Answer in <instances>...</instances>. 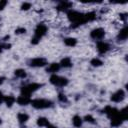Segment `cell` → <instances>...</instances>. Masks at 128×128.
Here are the masks:
<instances>
[{
  "instance_id": "cell-1",
  "label": "cell",
  "mask_w": 128,
  "mask_h": 128,
  "mask_svg": "<svg viewBox=\"0 0 128 128\" xmlns=\"http://www.w3.org/2000/svg\"><path fill=\"white\" fill-rule=\"evenodd\" d=\"M67 17H68L69 21L72 23V25L75 26V27L79 26V25H82V24L87 22L85 14L81 13L79 11H76V10L70 9L69 11H67Z\"/></svg>"
},
{
  "instance_id": "cell-2",
  "label": "cell",
  "mask_w": 128,
  "mask_h": 128,
  "mask_svg": "<svg viewBox=\"0 0 128 128\" xmlns=\"http://www.w3.org/2000/svg\"><path fill=\"white\" fill-rule=\"evenodd\" d=\"M47 30H48V28H47V26H46L45 24L39 23V24L36 26L35 30H34V36H33V38L31 39V43L34 44V45L38 44L39 41L41 40V38L47 33Z\"/></svg>"
},
{
  "instance_id": "cell-3",
  "label": "cell",
  "mask_w": 128,
  "mask_h": 128,
  "mask_svg": "<svg viewBox=\"0 0 128 128\" xmlns=\"http://www.w3.org/2000/svg\"><path fill=\"white\" fill-rule=\"evenodd\" d=\"M30 104L32 105L33 108L35 109H47L53 106V102L51 100L48 99H44V98H37L34 100H31Z\"/></svg>"
},
{
  "instance_id": "cell-4",
  "label": "cell",
  "mask_w": 128,
  "mask_h": 128,
  "mask_svg": "<svg viewBox=\"0 0 128 128\" xmlns=\"http://www.w3.org/2000/svg\"><path fill=\"white\" fill-rule=\"evenodd\" d=\"M49 81L51 84H53L54 86L56 87H65L68 85L69 81L66 77H63V76H59L57 74H52L49 78Z\"/></svg>"
},
{
  "instance_id": "cell-5",
  "label": "cell",
  "mask_w": 128,
  "mask_h": 128,
  "mask_svg": "<svg viewBox=\"0 0 128 128\" xmlns=\"http://www.w3.org/2000/svg\"><path fill=\"white\" fill-rule=\"evenodd\" d=\"M42 85L39 83H29L27 85H24L23 87H21V94L22 95H26V96H30L32 93H34L35 91H37Z\"/></svg>"
},
{
  "instance_id": "cell-6",
  "label": "cell",
  "mask_w": 128,
  "mask_h": 128,
  "mask_svg": "<svg viewBox=\"0 0 128 128\" xmlns=\"http://www.w3.org/2000/svg\"><path fill=\"white\" fill-rule=\"evenodd\" d=\"M90 37L96 41H101L104 37H105V30L101 27H97L94 28L91 32H90Z\"/></svg>"
},
{
  "instance_id": "cell-7",
  "label": "cell",
  "mask_w": 128,
  "mask_h": 128,
  "mask_svg": "<svg viewBox=\"0 0 128 128\" xmlns=\"http://www.w3.org/2000/svg\"><path fill=\"white\" fill-rule=\"evenodd\" d=\"M125 97H126L125 91H124L123 89H118L117 91H115V92L111 95L110 100H111L112 102H114V103H120V102H122V101L125 99Z\"/></svg>"
},
{
  "instance_id": "cell-8",
  "label": "cell",
  "mask_w": 128,
  "mask_h": 128,
  "mask_svg": "<svg viewBox=\"0 0 128 128\" xmlns=\"http://www.w3.org/2000/svg\"><path fill=\"white\" fill-rule=\"evenodd\" d=\"M46 65H47V60L45 58H42V57H36V58H33L29 61V66L34 67V68L43 67Z\"/></svg>"
},
{
  "instance_id": "cell-9",
  "label": "cell",
  "mask_w": 128,
  "mask_h": 128,
  "mask_svg": "<svg viewBox=\"0 0 128 128\" xmlns=\"http://www.w3.org/2000/svg\"><path fill=\"white\" fill-rule=\"evenodd\" d=\"M96 48H97V51L100 54H105L110 50V45H109V43L101 40V41H97Z\"/></svg>"
},
{
  "instance_id": "cell-10",
  "label": "cell",
  "mask_w": 128,
  "mask_h": 128,
  "mask_svg": "<svg viewBox=\"0 0 128 128\" xmlns=\"http://www.w3.org/2000/svg\"><path fill=\"white\" fill-rule=\"evenodd\" d=\"M16 102L20 105V106H26L28 104H30L31 102V98L30 96H26V95H20L16 98Z\"/></svg>"
},
{
  "instance_id": "cell-11",
  "label": "cell",
  "mask_w": 128,
  "mask_h": 128,
  "mask_svg": "<svg viewBox=\"0 0 128 128\" xmlns=\"http://www.w3.org/2000/svg\"><path fill=\"white\" fill-rule=\"evenodd\" d=\"M60 68H61L60 64L54 62V63H51V64H49V65L47 66L46 71H47L48 73H51V74H56V72H58V71L60 70Z\"/></svg>"
},
{
  "instance_id": "cell-12",
  "label": "cell",
  "mask_w": 128,
  "mask_h": 128,
  "mask_svg": "<svg viewBox=\"0 0 128 128\" xmlns=\"http://www.w3.org/2000/svg\"><path fill=\"white\" fill-rule=\"evenodd\" d=\"M127 36H128V29H127V26H124L118 33V36H117V39L120 41H124L127 39Z\"/></svg>"
},
{
  "instance_id": "cell-13",
  "label": "cell",
  "mask_w": 128,
  "mask_h": 128,
  "mask_svg": "<svg viewBox=\"0 0 128 128\" xmlns=\"http://www.w3.org/2000/svg\"><path fill=\"white\" fill-rule=\"evenodd\" d=\"M72 124H73L74 127L80 128L82 126V124H83V118L81 116H79V115L73 116V118H72Z\"/></svg>"
},
{
  "instance_id": "cell-14",
  "label": "cell",
  "mask_w": 128,
  "mask_h": 128,
  "mask_svg": "<svg viewBox=\"0 0 128 128\" xmlns=\"http://www.w3.org/2000/svg\"><path fill=\"white\" fill-rule=\"evenodd\" d=\"M71 6H72V3L68 2V1H62L59 3L58 5V9L61 10V11H69L71 9Z\"/></svg>"
},
{
  "instance_id": "cell-15",
  "label": "cell",
  "mask_w": 128,
  "mask_h": 128,
  "mask_svg": "<svg viewBox=\"0 0 128 128\" xmlns=\"http://www.w3.org/2000/svg\"><path fill=\"white\" fill-rule=\"evenodd\" d=\"M64 44L68 47H74L77 45V39L74 37H66L64 38Z\"/></svg>"
},
{
  "instance_id": "cell-16",
  "label": "cell",
  "mask_w": 128,
  "mask_h": 128,
  "mask_svg": "<svg viewBox=\"0 0 128 128\" xmlns=\"http://www.w3.org/2000/svg\"><path fill=\"white\" fill-rule=\"evenodd\" d=\"M17 119H18L20 124H24L29 120V115L27 113H25V112H20L17 115Z\"/></svg>"
},
{
  "instance_id": "cell-17",
  "label": "cell",
  "mask_w": 128,
  "mask_h": 128,
  "mask_svg": "<svg viewBox=\"0 0 128 128\" xmlns=\"http://www.w3.org/2000/svg\"><path fill=\"white\" fill-rule=\"evenodd\" d=\"M4 102H5V104H6L7 107H11L16 102V98L13 95H7L4 98Z\"/></svg>"
},
{
  "instance_id": "cell-18",
  "label": "cell",
  "mask_w": 128,
  "mask_h": 128,
  "mask_svg": "<svg viewBox=\"0 0 128 128\" xmlns=\"http://www.w3.org/2000/svg\"><path fill=\"white\" fill-rule=\"evenodd\" d=\"M59 64H60L61 67L70 68V67L72 66V61H71V59H70L69 57H64V58L61 60V62H60Z\"/></svg>"
},
{
  "instance_id": "cell-19",
  "label": "cell",
  "mask_w": 128,
  "mask_h": 128,
  "mask_svg": "<svg viewBox=\"0 0 128 128\" xmlns=\"http://www.w3.org/2000/svg\"><path fill=\"white\" fill-rule=\"evenodd\" d=\"M14 75H15L17 78L24 79V78H26V77H27V72H26L24 69L19 68V69H16V70L14 71Z\"/></svg>"
},
{
  "instance_id": "cell-20",
  "label": "cell",
  "mask_w": 128,
  "mask_h": 128,
  "mask_svg": "<svg viewBox=\"0 0 128 128\" xmlns=\"http://www.w3.org/2000/svg\"><path fill=\"white\" fill-rule=\"evenodd\" d=\"M36 123H37V125H38L39 127H47V126L50 124V123H49V120H48L47 118H45V117H39V118L37 119Z\"/></svg>"
},
{
  "instance_id": "cell-21",
  "label": "cell",
  "mask_w": 128,
  "mask_h": 128,
  "mask_svg": "<svg viewBox=\"0 0 128 128\" xmlns=\"http://www.w3.org/2000/svg\"><path fill=\"white\" fill-rule=\"evenodd\" d=\"M90 64H91L93 67H99V66H101V65L103 64V61H102L100 58L95 57V58H93V59L90 61Z\"/></svg>"
},
{
  "instance_id": "cell-22",
  "label": "cell",
  "mask_w": 128,
  "mask_h": 128,
  "mask_svg": "<svg viewBox=\"0 0 128 128\" xmlns=\"http://www.w3.org/2000/svg\"><path fill=\"white\" fill-rule=\"evenodd\" d=\"M58 100H59L60 102H62V103H66V102L68 101L67 96H66L64 93H59V94H58Z\"/></svg>"
},
{
  "instance_id": "cell-23",
  "label": "cell",
  "mask_w": 128,
  "mask_h": 128,
  "mask_svg": "<svg viewBox=\"0 0 128 128\" xmlns=\"http://www.w3.org/2000/svg\"><path fill=\"white\" fill-rule=\"evenodd\" d=\"M83 120H85L86 122L91 123V124H94V123H95V119H94V117H93L92 115H90V114L86 115V116L84 117V119H83Z\"/></svg>"
},
{
  "instance_id": "cell-24",
  "label": "cell",
  "mask_w": 128,
  "mask_h": 128,
  "mask_svg": "<svg viewBox=\"0 0 128 128\" xmlns=\"http://www.w3.org/2000/svg\"><path fill=\"white\" fill-rule=\"evenodd\" d=\"M24 33H26V28H24V27H18L15 29V34H17V35H21Z\"/></svg>"
},
{
  "instance_id": "cell-25",
  "label": "cell",
  "mask_w": 128,
  "mask_h": 128,
  "mask_svg": "<svg viewBox=\"0 0 128 128\" xmlns=\"http://www.w3.org/2000/svg\"><path fill=\"white\" fill-rule=\"evenodd\" d=\"M31 8V3L30 2H24V3H22V5H21V9L22 10H29Z\"/></svg>"
},
{
  "instance_id": "cell-26",
  "label": "cell",
  "mask_w": 128,
  "mask_h": 128,
  "mask_svg": "<svg viewBox=\"0 0 128 128\" xmlns=\"http://www.w3.org/2000/svg\"><path fill=\"white\" fill-rule=\"evenodd\" d=\"M8 4V1L6 0H0V10H3Z\"/></svg>"
},
{
  "instance_id": "cell-27",
  "label": "cell",
  "mask_w": 128,
  "mask_h": 128,
  "mask_svg": "<svg viewBox=\"0 0 128 128\" xmlns=\"http://www.w3.org/2000/svg\"><path fill=\"white\" fill-rule=\"evenodd\" d=\"M120 18H121L123 21H126V19H127V14H126V13H121V14H120Z\"/></svg>"
},
{
  "instance_id": "cell-28",
  "label": "cell",
  "mask_w": 128,
  "mask_h": 128,
  "mask_svg": "<svg viewBox=\"0 0 128 128\" xmlns=\"http://www.w3.org/2000/svg\"><path fill=\"white\" fill-rule=\"evenodd\" d=\"M4 98H5V96H4V94L0 91V104H2L3 102H4Z\"/></svg>"
},
{
  "instance_id": "cell-29",
  "label": "cell",
  "mask_w": 128,
  "mask_h": 128,
  "mask_svg": "<svg viewBox=\"0 0 128 128\" xmlns=\"http://www.w3.org/2000/svg\"><path fill=\"white\" fill-rule=\"evenodd\" d=\"M4 81H5V77L0 76V85H2V84L4 83Z\"/></svg>"
},
{
  "instance_id": "cell-30",
  "label": "cell",
  "mask_w": 128,
  "mask_h": 128,
  "mask_svg": "<svg viewBox=\"0 0 128 128\" xmlns=\"http://www.w3.org/2000/svg\"><path fill=\"white\" fill-rule=\"evenodd\" d=\"M47 128H56L55 126H53V125H51V124H49L48 126H47Z\"/></svg>"
},
{
  "instance_id": "cell-31",
  "label": "cell",
  "mask_w": 128,
  "mask_h": 128,
  "mask_svg": "<svg viewBox=\"0 0 128 128\" xmlns=\"http://www.w3.org/2000/svg\"><path fill=\"white\" fill-rule=\"evenodd\" d=\"M2 50H3V47H2V44H0V53L2 52Z\"/></svg>"
},
{
  "instance_id": "cell-32",
  "label": "cell",
  "mask_w": 128,
  "mask_h": 128,
  "mask_svg": "<svg viewBox=\"0 0 128 128\" xmlns=\"http://www.w3.org/2000/svg\"><path fill=\"white\" fill-rule=\"evenodd\" d=\"M1 123H2V119H0V124H1Z\"/></svg>"
}]
</instances>
